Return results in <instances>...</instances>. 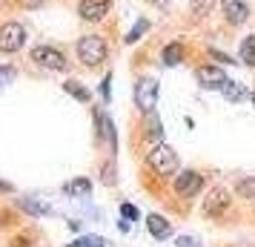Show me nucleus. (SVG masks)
Segmentation results:
<instances>
[{"label":"nucleus","mask_w":255,"mask_h":247,"mask_svg":"<svg viewBox=\"0 0 255 247\" xmlns=\"http://www.w3.org/2000/svg\"><path fill=\"white\" fill-rule=\"evenodd\" d=\"M75 55H78V60L83 66L95 69V66H101L109 58V46H106V40L101 35H83L75 43Z\"/></svg>","instance_id":"f257e3e1"},{"label":"nucleus","mask_w":255,"mask_h":247,"mask_svg":"<svg viewBox=\"0 0 255 247\" xmlns=\"http://www.w3.org/2000/svg\"><path fill=\"white\" fill-rule=\"evenodd\" d=\"M146 164H149V170L155 173V176H175L178 173V155H175L172 147H166V144H152V150L146 153Z\"/></svg>","instance_id":"f03ea898"},{"label":"nucleus","mask_w":255,"mask_h":247,"mask_svg":"<svg viewBox=\"0 0 255 247\" xmlns=\"http://www.w3.org/2000/svg\"><path fill=\"white\" fill-rule=\"evenodd\" d=\"M26 46V26L17 20H6L0 26V55H17Z\"/></svg>","instance_id":"7ed1b4c3"},{"label":"nucleus","mask_w":255,"mask_h":247,"mask_svg":"<svg viewBox=\"0 0 255 247\" xmlns=\"http://www.w3.org/2000/svg\"><path fill=\"white\" fill-rule=\"evenodd\" d=\"M29 58H32V63L40 66V69H49V72H63L66 69V55H63L58 46H49V43L35 46Z\"/></svg>","instance_id":"20e7f679"},{"label":"nucleus","mask_w":255,"mask_h":247,"mask_svg":"<svg viewBox=\"0 0 255 247\" xmlns=\"http://www.w3.org/2000/svg\"><path fill=\"white\" fill-rule=\"evenodd\" d=\"M135 104L143 115L155 112V106H158V81L155 78H140L135 83Z\"/></svg>","instance_id":"39448f33"},{"label":"nucleus","mask_w":255,"mask_h":247,"mask_svg":"<svg viewBox=\"0 0 255 247\" xmlns=\"http://www.w3.org/2000/svg\"><path fill=\"white\" fill-rule=\"evenodd\" d=\"M201 190H204V176L198 170H184L181 176L175 178V193L181 199H195Z\"/></svg>","instance_id":"423d86ee"},{"label":"nucleus","mask_w":255,"mask_h":247,"mask_svg":"<svg viewBox=\"0 0 255 247\" xmlns=\"http://www.w3.org/2000/svg\"><path fill=\"white\" fill-rule=\"evenodd\" d=\"M109 9H112V0H81L78 3V14L86 23H101L109 14Z\"/></svg>","instance_id":"0eeeda50"},{"label":"nucleus","mask_w":255,"mask_h":247,"mask_svg":"<svg viewBox=\"0 0 255 247\" xmlns=\"http://www.w3.org/2000/svg\"><path fill=\"white\" fill-rule=\"evenodd\" d=\"M227 210H230V193H227L224 187H215L207 196V201H204V216H209V219H221Z\"/></svg>","instance_id":"6e6552de"},{"label":"nucleus","mask_w":255,"mask_h":247,"mask_svg":"<svg viewBox=\"0 0 255 247\" xmlns=\"http://www.w3.org/2000/svg\"><path fill=\"white\" fill-rule=\"evenodd\" d=\"M195 81L201 89H221L227 83V75L221 66H198L195 69Z\"/></svg>","instance_id":"1a4fd4ad"},{"label":"nucleus","mask_w":255,"mask_h":247,"mask_svg":"<svg viewBox=\"0 0 255 247\" xmlns=\"http://www.w3.org/2000/svg\"><path fill=\"white\" fill-rule=\"evenodd\" d=\"M221 12H224V20L230 26H241L250 17V6L244 0H221Z\"/></svg>","instance_id":"9d476101"},{"label":"nucleus","mask_w":255,"mask_h":247,"mask_svg":"<svg viewBox=\"0 0 255 247\" xmlns=\"http://www.w3.org/2000/svg\"><path fill=\"white\" fill-rule=\"evenodd\" d=\"M95 130H98V141H109V147L115 150V124L104 109H95Z\"/></svg>","instance_id":"9b49d317"},{"label":"nucleus","mask_w":255,"mask_h":247,"mask_svg":"<svg viewBox=\"0 0 255 247\" xmlns=\"http://www.w3.org/2000/svg\"><path fill=\"white\" fill-rule=\"evenodd\" d=\"M17 207L23 213H29V216H46V213H52V207H49L46 201L35 199V196H23V199H17Z\"/></svg>","instance_id":"f8f14e48"},{"label":"nucleus","mask_w":255,"mask_h":247,"mask_svg":"<svg viewBox=\"0 0 255 247\" xmlns=\"http://www.w3.org/2000/svg\"><path fill=\"white\" fill-rule=\"evenodd\" d=\"M146 227H149L152 239H169V236H172V224L166 222L163 216H155V213L146 219Z\"/></svg>","instance_id":"ddd939ff"},{"label":"nucleus","mask_w":255,"mask_h":247,"mask_svg":"<svg viewBox=\"0 0 255 247\" xmlns=\"http://www.w3.org/2000/svg\"><path fill=\"white\" fill-rule=\"evenodd\" d=\"M63 193H66V196H75V199H83V196H89V193H92V181H89L86 176L72 178L69 184H63Z\"/></svg>","instance_id":"4468645a"},{"label":"nucleus","mask_w":255,"mask_h":247,"mask_svg":"<svg viewBox=\"0 0 255 247\" xmlns=\"http://www.w3.org/2000/svg\"><path fill=\"white\" fill-rule=\"evenodd\" d=\"M161 58H163V63H166V66H178V63L184 60V43H181V40L166 43V46H163V52H161Z\"/></svg>","instance_id":"2eb2a0df"},{"label":"nucleus","mask_w":255,"mask_h":247,"mask_svg":"<svg viewBox=\"0 0 255 247\" xmlns=\"http://www.w3.org/2000/svg\"><path fill=\"white\" fill-rule=\"evenodd\" d=\"M63 92H69L72 98H75V101H81V104H89V101H92L89 89H86L81 81H75V78H69V81L63 83Z\"/></svg>","instance_id":"dca6fc26"},{"label":"nucleus","mask_w":255,"mask_h":247,"mask_svg":"<svg viewBox=\"0 0 255 247\" xmlns=\"http://www.w3.org/2000/svg\"><path fill=\"white\" fill-rule=\"evenodd\" d=\"M238 55H241V63H247L250 69H255V35H247L241 40V49H238Z\"/></svg>","instance_id":"f3484780"},{"label":"nucleus","mask_w":255,"mask_h":247,"mask_svg":"<svg viewBox=\"0 0 255 247\" xmlns=\"http://www.w3.org/2000/svg\"><path fill=\"white\" fill-rule=\"evenodd\" d=\"M221 92H224V98H227V101H232V104H238V101H244V98H247V92H244V86L238 81H227L224 86H221Z\"/></svg>","instance_id":"a211bd4d"},{"label":"nucleus","mask_w":255,"mask_h":247,"mask_svg":"<svg viewBox=\"0 0 255 247\" xmlns=\"http://www.w3.org/2000/svg\"><path fill=\"white\" fill-rule=\"evenodd\" d=\"M146 135H149V141H155V144L163 141V127H161V121H158L155 112L146 115Z\"/></svg>","instance_id":"6ab92c4d"},{"label":"nucleus","mask_w":255,"mask_h":247,"mask_svg":"<svg viewBox=\"0 0 255 247\" xmlns=\"http://www.w3.org/2000/svg\"><path fill=\"white\" fill-rule=\"evenodd\" d=\"M212 6H215V0H189V12H192L195 20L207 17V14L212 12Z\"/></svg>","instance_id":"aec40b11"},{"label":"nucleus","mask_w":255,"mask_h":247,"mask_svg":"<svg viewBox=\"0 0 255 247\" xmlns=\"http://www.w3.org/2000/svg\"><path fill=\"white\" fill-rule=\"evenodd\" d=\"M66 247H106V239H101V236H81V239H75Z\"/></svg>","instance_id":"412c9836"},{"label":"nucleus","mask_w":255,"mask_h":247,"mask_svg":"<svg viewBox=\"0 0 255 247\" xmlns=\"http://www.w3.org/2000/svg\"><path fill=\"white\" fill-rule=\"evenodd\" d=\"M146 32H149V20H143V17H140L138 23H135L132 29H129V35H127V43H135V40H140V37L146 35Z\"/></svg>","instance_id":"4be33fe9"},{"label":"nucleus","mask_w":255,"mask_h":247,"mask_svg":"<svg viewBox=\"0 0 255 247\" xmlns=\"http://www.w3.org/2000/svg\"><path fill=\"white\" fill-rule=\"evenodd\" d=\"M238 196H241V199H255V178L250 176V178H241V181H238Z\"/></svg>","instance_id":"5701e85b"},{"label":"nucleus","mask_w":255,"mask_h":247,"mask_svg":"<svg viewBox=\"0 0 255 247\" xmlns=\"http://www.w3.org/2000/svg\"><path fill=\"white\" fill-rule=\"evenodd\" d=\"M121 216H124V222H135L138 219V207L135 204H121Z\"/></svg>","instance_id":"b1692460"},{"label":"nucleus","mask_w":255,"mask_h":247,"mask_svg":"<svg viewBox=\"0 0 255 247\" xmlns=\"http://www.w3.org/2000/svg\"><path fill=\"white\" fill-rule=\"evenodd\" d=\"M14 78V66H0V92H3V86Z\"/></svg>","instance_id":"393cba45"},{"label":"nucleus","mask_w":255,"mask_h":247,"mask_svg":"<svg viewBox=\"0 0 255 247\" xmlns=\"http://www.w3.org/2000/svg\"><path fill=\"white\" fill-rule=\"evenodd\" d=\"M17 6L20 9H29V12H35L40 6H46V0H17Z\"/></svg>","instance_id":"a878e982"},{"label":"nucleus","mask_w":255,"mask_h":247,"mask_svg":"<svg viewBox=\"0 0 255 247\" xmlns=\"http://www.w3.org/2000/svg\"><path fill=\"white\" fill-rule=\"evenodd\" d=\"M207 55H209V58H215L218 63H232V58L227 55V52H218V49H212V46L207 49Z\"/></svg>","instance_id":"bb28decb"},{"label":"nucleus","mask_w":255,"mask_h":247,"mask_svg":"<svg viewBox=\"0 0 255 247\" xmlns=\"http://www.w3.org/2000/svg\"><path fill=\"white\" fill-rule=\"evenodd\" d=\"M109 83H112V72H109V75L104 78V83H101V95H104V101L112 98V86H109Z\"/></svg>","instance_id":"cd10ccee"},{"label":"nucleus","mask_w":255,"mask_h":247,"mask_svg":"<svg viewBox=\"0 0 255 247\" xmlns=\"http://www.w3.org/2000/svg\"><path fill=\"white\" fill-rule=\"evenodd\" d=\"M178 247H198V239H192V236H181V239H178Z\"/></svg>","instance_id":"c85d7f7f"},{"label":"nucleus","mask_w":255,"mask_h":247,"mask_svg":"<svg viewBox=\"0 0 255 247\" xmlns=\"http://www.w3.org/2000/svg\"><path fill=\"white\" fill-rule=\"evenodd\" d=\"M112 173H115V170H112V164H106L104 167V181H106V184H115V176H112Z\"/></svg>","instance_id":"c756f323"},{"label":"nucleus","mask_w":255,"mask_h":247,"mask_svg":"<svg viewBox=\"0 0 255 247\" xmlns=\"http://www.w3.org/2000/svg\"><path fill=\"white\" fill-rule=\"evenodd\" d=\"M0 193H14V187L9 184V181H3V178H0Z\"/></svg>","instance_id":"7c9ffc66"},{"label":"nucleus","mask_w":255,"mask_h":247,"mask_svg":"<svg viewBox=\"0 0 255 247\" xmlns=\"http://www.w3.org/2000/svg\"><path fill=\"white\" fill-rule=\"evenodd\" d=\"M250 98H253V106H255V89H253V92H250Z\"/></svg>","instance_id":"2f4dec72"}]
</instances>
